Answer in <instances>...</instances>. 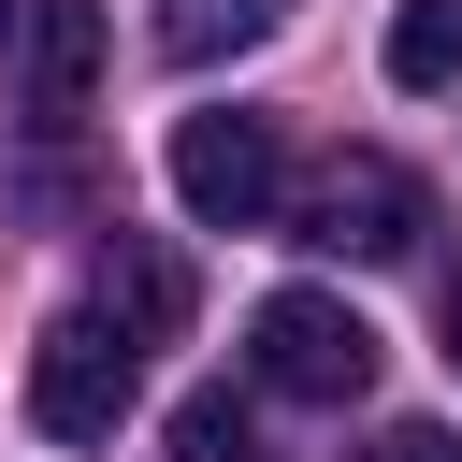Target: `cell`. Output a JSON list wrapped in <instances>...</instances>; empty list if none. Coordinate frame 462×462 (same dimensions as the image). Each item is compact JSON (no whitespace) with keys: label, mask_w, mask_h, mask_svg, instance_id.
<instances>
[{"label":"cell","mask_w":462,"mask_h":462,"mask_svg":"<svg viewBox=\"0 0 462 462\" xmlns=\"http://www.w3.org/2000/svg\"><path fill=\"white\" fill-rule=\"evenodd\" d=\"M245 375H260L274 404H361V390H375V318L332 303V289H274V303L245 318Z\"/></svg>","instance_id":"obj_1"},{"label":"cell","mask_w":462,"mask_h":462,"mask_svg":"<svg viewBox=\"0 0 462 462\" xmlns=\"http://www.w3.org/2000/svg\"><path fill=\"white\" fill-rule=\"evenodd\" d=\"M144 404V346L101 318V303H72V318H43V346H29V419L58 433V448H116V419Z\"/></svg>","instance_id":"obj_2"},{"label":"cell","mask_w":462,"mask_h":462,"mask_svg":"<svg viewBox=\"0 0 462 462\" xmlns=\"http://www.w3.org/2000/svg\"><path fill=\"white\" fill-rule=\"evenodd\" d=\"M173 202H188L202 231H274V217H289V144H274V116H188V130H173Z\"/></svg>","instance_id":"obj_3"},{"label":"cell","mask_w":462,"mask_h":462,"mask_svg":"<svg viewBox=\"0 0 462 462\" xmlns=\"http://www.w3.org/2000/svg\"><path fill=\"white\" fill-rule=\"evenodd\" d=\"M0 72H14V101L43 130H72L101 101V0H14L0 14Z\"/></svg>","instance_id":"obj_4"},{"label":"cell","mask_w":462,"mask_h":462,"mask_svg":"<svg viewBox=\"0 0 462 462\" xmlns=\"http://www.w3.org/2000/svg\"><path fill=\"white\" fill-rule=\"evenodd\" d=\"M289 217H303V245H332V260H404V245H419V173H404V159H332Z\"/></svg>","instance_id":"obj_5"},{"label":"cell","mask_w":462,"mask_h":462,"mask_svg":"<svg viewBox=\"0 0 462 462\" xmlns=\"http://www.w3.org/2000/svg\"><path fill=\"white\" fill-rule=\"evenodd\" d=\"M101 318H116L130 346H159V332L188 318V274H173V245H130V231H116V245H101Z\"/></svg>","instance_id":"obj_6"},{"label":"cell","mask_w":462,"mask_h":462,"mask_svg":"<svg viewBox=\"0 0 462 462\" xmlns=\"http://www.w3.org/2000/svg\"><path fill=\"white\" fill-rule=\"evenodd\" d=\"M274 29H289V0H159V58L173 72H217V58L274 43Z\"/></svg>","instance_id":"obj_7"},{"label":"cell","mask_w":462,"mask_h":462,"mask_svg":"<svg viewBox=\"0 0 462 462\" xmlns=\"http://www.w3.org/2000/svg\"><path fill=\"white\" fill-rule=\"evenodd\" d=\"M390 87H419V101L462 87V0H404L390 14Z\"/></svg>","instance_id":"obj_8"},{"label":"cell","mask_w":462,"mask_h":462,"mask_svg":"<svg viewBox=\"0 0 462 462\" xmlns=\"http://www.w3.org/2000/svg\"><path fill=\"white\" fill-rule=\"evenodd\" d=\"M173 462H260L245 390H188V404H173Z\"/></svg>","instance_id":"obj_9"},{"label":"cell","mask_w":462,"mask_h":462,"mask_svg":"<svg viewBox=\"0 0 462 462\" xmlns=\"http://www.w3.org/2000/svg\"><path fill=\"white\" fill-rule=\"evenodd\" d=\"M361 462H462V448H448V433H433V419H390V433H375V448H361Z\"/></svg>","instance_id":"obj_10"},{"label":"cell","mask_w":462,"mask_h":462,"mask_svg":"<svg viewBox=\"0 0 462 462\" xmlns=\"http://www.w3.org/2000/svg\"><path fill=\"white\" fill-rule=\"evenodd\" d=\"M448 361H462V274H448Z\"/></svg>","instance_id":"obj_11"}]
</instances>
